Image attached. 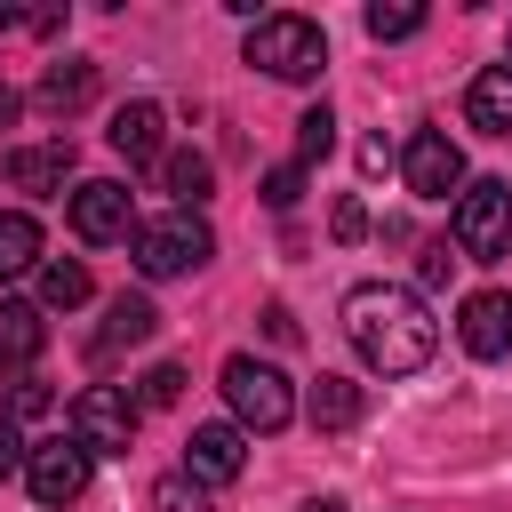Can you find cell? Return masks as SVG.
<instances>
[{
  "label": "cell",
  "mask_w": 512,
  "mask_h": 512,
  "mask_svg": "<svg viewBox=\"0 0 512 512\" xmlns=\"http://www.w3.org/2000/svg\"><path fill=\"white\" fill-rule=\"evenodd\" d=\"M296 192H304V160H288V168L264 176V200H272V208H296Z\"/></svg>",
  "instance_id": "484cf974"
},
{
  "label": "cell",
  "mask_w": 512,
  "mask_h": 512,
  "mask_svg": "<svg viewBox=\"0 0 512 512\" xmlns=\"http://www.w3.org/2000/svg\"><path fill=\"white\" fill-rule=\"evenodd\" d=\"M304 512H344V504H336V496H312V504H304Z\"/></svg>",
  "instance_id": "4dcf8cb0"
},
{
  "label": "cell",
  "mask_w": 512,
  "mask_h": 512,
  "mask_svg": "<svg viewBox=\"0 0 512 512\" xmlns=\"http://www.w3.org/2000/svg\"><path fill=\"white\" fill-rule=\"evenodd\" d=\"M176 400H184V368H176V360H160V368L136 384V408H176Z\"/></svg>",
  "instance_id": "cb8c5ba5"
},
{
  "label": "cell",
  "mask_w": 512,
  "mask_h": 512,
  "mask_svg": "<svg viewBox=\"0 0 512 512\" xmlns=\"http://www.w3.org/2000/svg\"><path fill=\"white\" fill-rule=\"evenodd\" d=\"M40 408H48V384H40V376H16V384H8V416L24 424V416H40Z\"/></svg>",
  "instance_id": "4316f807"
},
{
  "label": "cell",
  "mask_w": 512,
  "mask_h": 512,
  "mask_svg": "<svg viewBox=\"0 0 512 512\" xmlns=\"http://www.w3.org/2000/svg\"><path fill=\"white\" fill-rule=\"evenodd\" d=\"M248 64H264L272 80H320L328 32H320L312 16H256V24H248Z\"/></svg>",
  "instance_id": "3957f363"
},
{
  "label": "cell",
  "mask_w": 512,
  "mask_h": 512,
  "mask_svg": "<svg viewBox=\"0 0 512 512\" xmlns=\"http://www.w3.org/2000/svg\"><path fill=\"white\" fill-rule=\"evenodd\" d=\"M224 400H232V424H240V432H280V424L296 416L288 376H280L272 360H256V352H232V360H224Z\"/></svg>",
  "instance_id": "277c9868"
},
{
  "label": "cell",
  "mask_w": 512,
  "mask_h": 512,
  "mask_svg": "<svg viewBox=\"0 0 512 512\" xmlns=\"http://www.w3.org/2000/svg\"><path fill=\"white\" fill-rule=\"evenodd\" d=\"M368 232V208L360 200H336V240H360Z\"/></svg>",
  "instance_id": "83f0119b"
},
{
  "label": "cell",
  "mask_w": 512,
  "mask_h": 512,
  "mask_svg": "<svg viewBox=\"0 0 512 512\" xmlns=\"http://www.w3.org/2000/svg\"><path fill=\"white\" fill-rule=\"evenodd\" d=\"M456 256L464 264H504L512 256V184L480 176L456 192Z\"/></svg>",
  "instance_id": "7a4b0ae2"
},
{
  "label": "cell",
  "mask_w": 512,
  "mask_h": 512,
  "mask_svg": "<svg viewBox=\"0 0 512 512\" xmlns=\"http://www.w3.org/2000/svg\"><path fill=\"white\" fill-rule=\"evenodd\" d=\"M32 96H40V112H64V120H72V112L96 96V64H80V56H72V64H48Z\"/></svg>",
  "instance_id": "e0dca14e"
},
{
  "label": "cell",
  "mask_w": 512,
  "mask_h": 512,
  "mask_svg": "<svg viewBox=\"0 0 512 512\" xmlns=\"http://www.w3.org/2000/svg\"><path fill=\"white\" fill-rule=\"evenodd\" d=\"M160 184L176 192V208H200V200H208V184H216V168H208L200 152H168V160H160Z\"/></svg>",
  "instance_id": "ffe728a7"
},
{
  "label": "cell",
  "mask_w": 512,
  "mask_h": 512,
  "mask_svg": "<svg viewBox=\"0 0 512 512\" xmlns=\"http://www.w3.org/2000/svg\"><path fill=\"white\" fill-rule=\"evenodd\" d=\"M72 232H80L88 248H104V240H136V200H128V184H112V176L72 184Z\"/></svg>",
  "instance_id": "52a82bcc"
},
{
  "label": "cell",
  "mask_w": 512,
  "mask_h": 512,
  "mask_svg": "<svg viewBox=\"0 0 512 512\" xmlns=\"http://www.w3.org/2000/svg\"><path fill=\"white\" fill-rule=\"evenodd\" d=\"M40 264V224L24 216V208H8L0 216V280H16V272H32Z\"/></svg>",
  "instance_id": "d6986e66"
},
{
  "label": "cell",
  "mask_w": 512,
  "mask_h": 512,
  "mask_svg": "<svg viewBox=\"0 0 512 512\" xmlns=\"http://www.w3.org/2000/svg\"><path fill=\"white\" fill-rule=\"evenodd\" d=\"M240 472H248V432H240V424H192V440H184V480L232 488Z\"/></svg>",
  "instance_id": "30bf717a"
},
{
  "label": "cell",
  "mask_w": 512,
  "mask_h": 512,
  "mask_svg": "<svg viewBox=\"0 0 512 512\" xmlns=\"http://www.w3.org/2000/svg\"><path fill=\"white\" fill-rule=\"evenodd\" d=\"M16 112H24V96H16V88H0V128H16Z\"/></svg>",
  "instance_id": "f546056e"
},
{
  "label": "cell",
  "mask_w": 512,
  "mask_h": 512,
  "mask_svg": "<svg viewBox=\"0 0 512 512\" xmlns=\"http://www.w3.org/2000/svg\"><path fill=\"white\" fill-rule=\"evenodd\" d=\"M152 328H160L152 296H112V312H104V328H96V360H104V352H120V344H144Z\"/></svg>",
  "instance_id": "ac0fdd59"
},
{
  "label": "cell",
  "mask_w": 512,
  "mask_h": 512,
  "mask_svg": "<svg viewBox=\"0 0 512 512\" xmlns=\"http://www.w3.org/2000/svg\"><path fill=\"white\" fill-rule=\"evenodd\" d=\"M64 176H72V136L16 144V152H8V184H16V192H64Z\"/></svg>",
  "instance_id": "4fadbf2b"
},
{
  "label": "cell",
  "mask_w": 512,
  "mask_h": 512,
  "mask_svg": "<svg viewBox=\"0 0 512 512\" xmlns=\"http://www.w3.org/2000/svg\"><path fill=\"white\" fill-rule=\"evenodd\" d=\"M48 344V320L40 304H0V368H32Z\"/></svg>",
  "instance_id": "2e32d148"
},
{
  "label": "cell",
  "mask_w": 512,
  "mask_h": 512,
  "mask_svg": "<svg viewBox=\"0 0 512 512\" xmlns=\"http://www.w3.org/2000/svg\"><path fill=\"white\" fill-rule=\"evenodd\" d=\"M344 336H352V352H360L376 376H416V368L432 360V344H440V320L424 312L416 288H400V280H360V288L344 296Z\"/></svg>",
  "instance_id": "6da1fadb"
},
{
  "label": "cell",
  "mask_w": 512,
  "mask_h": 512,
  "mask_svg": "<svg viewBox=\"0 0 512 512\" xmlns=\"http://www.w3.org/2000/svg\"><path fill=\"white\" fill-rule=\"evenodd\" d=\"M72 440H80L88 456H128V440H136V400H128L120 384H88V392L72 400Z\"/></svg>",
  "instance_id": "8992f818"
},
{
  "label": "cell",
  "mask_w": 512,
  "mask_h": 512,
  "mask_svg": "<svg viewBox=\"0 0 512 512\" xmlns=\"http://www.w3.org/2000/svg\"><path fill=\"white\" fill-rule=\"evenodd\" d=\"M208 256H216V232H208L192 208L136 224V272H144V280H176V272H200Z\"/></svg>",
  "instance_id": "5b68a950"
},
{
  "label": "cell",
  "mask_w": 512,
  "mask_h": 512,
  "mask_svg": "<svg viewBox=\"0 0 512 512\" xmlns=\"http://www.w3.org/2000/svg\"><path fill=\"white\" fill-rule=\"evenodd\" d=\"M360 24H368V40H416L424 32V8L416 0H376Z\"/></svg>",
  "instance_id": "7402d4cb"
},
{
  "label": "cell",
  "mask_w": 512,
  "mask_h": 512,
  "mask_svg": "<svg viewBox=\"0 0 512 512\" xmlns=\"http://www.w3.org/2000/svg\"><path fill=\"white\" fill-rule=\"evenodd\" d=\"M456 336H464L472 360H504V352H512V288H480V296H464Z\"/></svg>",
  "instance_id": "8fae6325"
},
{
  "label": "cell",
  "mask_w": 512,
  "mask_h": 512,
  "mask_svg": "<svg viewBox=\"0 0 512 512\" xmlns=\"http://www.w3.org/2000/svg\"><path fill=\"white\" fill-rule=\"evenodd\" d=\"M464 120L480 136H512V64H480L464 88Z\"/></svg>",
  "instance_id": "5bb4252c"
},
{
  "label": "cell",
  "mask_w": 512,
  "mask_h": 512,
  "mask_svg": "<svg viewBox=\"0 0 512 512\" xmlns=\"http://www.w3.org/2000/svg\"><path fill=\"white\" fill-rule=\"evenodd\" d=\"M88 464H96V456H88L80 440H40L32 464H24V480H32V496H40L48 512H64V504L88 496Z\"/></svg>",
  "instance_id": "9c48e42d"
},
{
  "label": "cell",
  "mask_w": 512,
  "mask_h": 512,
  "mask_svg": "<svg viewBox=\"0 0 512 512\" xmlns=\"http://www.w3.org/2000/svg\"><path fill=\"white\" fill-rule=\"evenodd\" d=\"M448 264H456V256H448V240H432V248H424V264H416V272H424V288H440V280H448Z\"/></svg>",
  "instance_id": "f1b7e54d"
},
{
  "label": "cell",
  "mask_w": 512,
  "mask_h": 512,
  "mask_svg": "<svg viewBox=\"0 0 512 512\" xmlns=\"http://www.w3.org/2000/svg\"><path fill=\"white\" fill-rule=\"evenodd\" d=\"M96 296V280H88V264H72V256H56V264H40V304H56V312H72V304H88Z\"/></svg>",
  "instance_id": "44dd1931"
},
{
  "label": "cell",
  "mask_w": 512,
  "mask_h": 512,
  "mask_svg": "<svg viewBox=\"0 0 512 512\" xmlns=\"http://www.w3.org/2000/svg\"><path fill=\"white\" fill-rule=\"evenodd\" d=\"M24 464H32V448H24V424H16L8 408H0V480H16Z\"/></svg>",
  "instance_id": "d4e9b609"
},
{
  "label": "cell",
  "mask_w": 512,
  "mask_h": 512,
  "mask_svg": "<svg viewBox=\"0 0 512 512\" xmlns=\"http://www.w3.org/2000/svg\"><path fill=\"white\" fill-rule=\"evenodd\" d=\"M160 128H168V112H160L152 96H136V104H120V112H112V128H104V136H112V152L136 168V160H168V152H160Z\"/></svg>",
  "instance_id": "7c38bea8"
},
{
  "label": "cell",
  "mask_w": 512,
  "mask_h": 512,
  "mask_svg": "<svg viewBox=\"0 0 512 512\" xmlns=\"http://www.w3.org/2000/svg\"><path fill=\"white\" fill-rule=\"evenodd\" d=\"M400 176H408L416 200H448V192H464V152H456L440 128H416V136L400 144Z\"/></svg>",
  "instance_id": "ba28073f"
},
{
  "label": "cell",
  "mask_w": 512,
  "mask_h": 512,
  "mask_svg": "<svg viewBox=\"0 0 512 512\" xmlns=\"http://www.w3.org/2000/svg\"><path fill=\"white\" fill-rule=\"evenodd\" d=\"M8 24H24V16H16V8H8V0H0V32H8Z\"/></svg>",
  "instance_id": "1f68e13d"
},
{
  "label": "cell",
  "mask_w": 512,
  "mask_h": 512,
  "mask_svg": "<svg viewBox=\"0 0 512 512\" xmlns=\"http://www.w3.org/2000/svg\"><path fill=\"white\" fill-rule=\"evenodd\" d=\"M328 144H336V112L328 104H304L296 112V160H328Z\"/></svg>",
  "instance_id": "603a6c76"
},
{
  "label": "cell",
  "mask_w": 512,
  "mask_h": 512,
  "mask_svg": "<svg viewBox=\"0 0 512 512\" xmlns=\"http://www.w3.org/2000/svg\"><path fill=\"white\" fill-rule=\"evenodd\" d=\"M360 408H368V392H360L352 376H320V384H312V400H304V416H312L320 432H352V424H360Z\"/></svg>",
  "instance_id": "9a60e30c"
}]
</instances>
